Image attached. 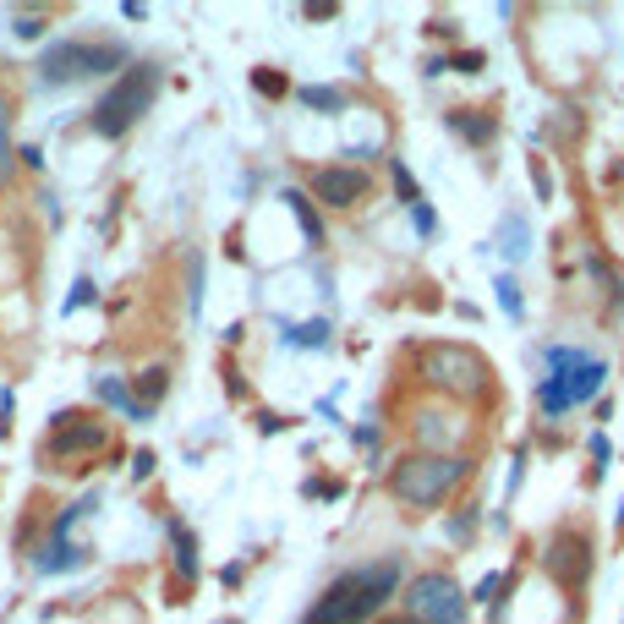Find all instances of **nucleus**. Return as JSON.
Wrapping results in <instances>:
<instances>
[{"label":"nucleus","mask_w":624,"mask_h":624,"mask_svg":"<svg viewBox=\"0 0 624 624\" xmlns=\"http://www.w3.org/2000/svg\"><path fill=\"white\" fill-rule=\"evenodd\" d=\"M400 559H373V564H356V570L334 575L323 586V597L302 614V624H367L384 614V603L400 592Z\"/></svg>","instance_id":"obj_1"},{"label":"nucleus","mask_w":624,"mask_h":624,"mask_svg":"<svg viewBox=\"0 0 624 624\" xmlns=\"http://www.w3.org/2000/svg\"><path fill=\"white\" fill-rule=\"evenodd\" d=\"M477 471L471 455H438V449H416V455H400L389 466V493L411 510H438L460 482Z\"/></svg>","instance_id":"obj_2"},{"label":"nucleus","mask_w":624,"mask_h":624,"mask_svg":"<svg viewBox=\"0 0 624 624\" xmlns=\"http://www.w3.org/2000/svg\"><path fill=\"white\" fill-rule=\"evenodd\" d=\"M416 373H422L427 389H438V395L449 400H488L493 395V367L482 351H471V345H455V340H438V345H422V356H416Z\"/></svg>","instance_id":"obj_3"},{"label":"nucleus","mask_w":624,"mask_h":624,"mask_svg":"<svg viewBox=\"0 0 624 624\" xmlns=\"http://www.w3.org/2000/svg\"><path fill=\"white\" fill-rule=\"evenodd\" d=\"M603 384H608V362L575 351V345H553L548 378L537 384V406H542V416H564L570 406H581V400H597Z\"/></svg>","instance_id":"obj_4"},{"label":"nucleus","mask_w":624,"mask_h":624,"mask_svg":"<svg viewBox=\"0 0 624 624\" xmlns=\"http://www.w3.org/2000/svg\"><path fill=\"white\" fill-rule=\"evenodd\" d=\"M154 94H159V66H148V61L126 66V72L115 77V83L99 94V104H94V132L99 137H126L148 115Z\"/></svg>","instance_id":"obj_5"},{"label":"nucleus","mask_w":624,"mask_h":624,"mask_svg":"<svg viewBox=\"0 0 624 624\" xmlns=\"http://www.w3.org/2000/svg\"><path fill=\"white\" fill-rule=\"evenodd\" d=\"M542 570H548V581L559 586V592L581 597L586 581H592L597 570V542L586 526H559L548 537V548H542Z\"/></svg>","instance_id":"obj_6"},{"label":"nucleus","mask_w":624,"mask_h":624,"mask_svg":"<svg viewBox=\"0 0 624 624\" xmlns=\"http://www.w3.org/2000/svg\"><path fill=\"white\" fill-rule=\"evenodd\" d=\"M126 61L121 44H88V39H61L39 55L44 83H83V77H104Z\"/></svg>","instance_id":"obj_7"},{"label":"nucleus","mask_w":624,"mask_h":624,"mask_svg":"<svg viewBox=\"0 0 624 624\" xmlns=\"http://www.w3.org/2000/svg\"><path fill=\"white\" fill-rule=\"evenodd\" d=\"M466 603L471 597L460 592V581L444 575V570H427L406 586V614L416 624H466Z\"/></svg>","instance_id":"obj_8"},{"label":"nucleus","mask_w":624,"mask_h":624,"mask_svg":"<svg viewBox=\"0 0 624 624\" xmlns=\"http://www.w3.org/2000/svg\"><path fill=\"white\" fill-rule=\"evenodd\" d=\"M104 444H110V427H104L99 416L66 411V416H55V427H50L55 455H88V449H104Z\"/></svg>","instance_id":"obj_9"},{"label":"nucleus","mask_w":624,"mask_h":624,"mask_svg":"<svg viewBox=\"0 0 624 624\" xmlns=\"http://www.w3.org/2000/svg\"><path fill=\"white\" fill-rule=\"evenodd\" d=\"M312 198L329 203V208H356L367 198V170H351V165L312 170Z\"/></svg>","instance_id":"obj_10"},{"label":"nucleus","mask_w":624,"mask_h":624,"mask_svg":"<svg viewBox=\"0 0 624 624\" xmlns=\"http://www.w3.org/2000/svg\"><path fill=\"white\" fill-rule=\"evenodd\" d=\"M449 132L477 143V148H488L493 137H499V121H493L488 110H449Z\"/></svg>","instance_id":"obj_11"},{"label":"nucleus","mask_w":624,"mask_h":624,"mask_svg":"<svg viewBox=\"0 0 624 624\" xmlns=\"http://www.w3.org/2000/svg\"><path fill=\"white\" fill-rule=\"evenodd\" d=\"M170 553L181 575H198V537L187 531V520H170Z\"/></svg>","instance_id":"obj_12"},{"label":"nucleus","mask_w":624,"mask_h":624,"mask_svg":"<svg viewBox=\"0 0 624 624\" xmlns=\"http://www.w3.org/2000/svg\"><path fill=\"white\" fill-rule=\"evenodd\" d=\"M165 389H170V367H148V373H137V389H132V400L143 411H154L159 400H165Z\"/></svg>","instance_id":"obj_13"},{"label":"nucleus","mask_w":624,"mask_h":624,"mask_svg":"<svg viewBox=\"0 0 624 624\" xmlns=\"http://www.w3.org/2000/svg\"><path fill=\"white\" fill-rule=\"evenodd\" d=\"M285 203H291V214H296V225H302V236L312 241V247H323V219H318V208H312L307 192H285Z\"/></svg>","instance_id":"obj_14"},{"label":"nucleus","mask_w":624,"mask_h":624,"mask_svg":"<svg viewBox=\"0 0 624 624\" xmlns=\"http://www.w3.org/2000/svg\"><path fill=\"white\" fill-rule=\"evenodd\" d=\"M94 395L104 400V406H115V411H126V416H137V422H143V406H137V400H132V389H126L121 384V378H94Z\"/></svg>","instance_id":"obj_15"},{"label":"nucleus","mask_w":624,"mask_h":624,"mask_svg":"<svg viewBox=\"0 0 624 624\" xmlns=\"http://www.w3.org/2000/svg\"><path fill=\"white\" fill-rule=\"evenodd\" d=\"M72 564H83V548H72L66 537H55V542H44V548H39V570H44V575L72 570Z\"/></svg>","instance_id":"obj_16"},{"label":"nucleus","mask_w":624,"mask_h":624,"mask_svg":"<svg viewBox=\"0 0 624 624\" xmlns=\"http://www.w3.org/2000/svg\"><path fill=\"white\" fill-rule=\"evenodd\" d=\"M526 241H531V225H526L520 214H504V247H499V252H504V258H515V263H520V258L531 252Z\"/></svg>","instance_id":"obj_17"},{"label":"nucleus","mask_w":624,"mask_h":624,"mask_svg":"<svg viewBox=\"0 0 624 624\" xmlns=\"http://www.w3.org/2000/svg\"><path fill=\"white\" fill-rule=\"evenodd\" d=\"M296 99H302L307 110H323V115H340V110H345V94H340V88H318V83H312V88H296Z\"/></svg>","instance_id":"obj_18"},{"label":"nucleus","mask_w":624,"mask_h":624,"mask_svg":"<svg viewBox=\"0 0 624 624\" xmlns=\"http://www.w3.org/2000/svg\"><path fill=\"white\" fill-rule=\"evenodd\" d=\"M592 274H597V285L608 291V312H624V280H619L614 269H608L603 258H597V252H592Z\"/></svg>","instance_id":"obj_19"},{"label":"nucleus","mask_w":624,"mask_h":624,"mask_svg":"<svg viewBox=\"0 0 624 624\" xmlns=\"http://www.w3.org/2000/svg\"><path fill=\"white\" fill-rule=\"evenodd\" d=\"M252 88H258L263 99H285V88H291V83H285L274 66H258V72H252Z\"/></svg>","instance_id":"obj_20"},{"label":"nucleus","mask_w":624,"mask_h":624,"mask_svg":"<svg viewBox=\"0 0 624 624\" xmlns=\"http://www.w3.org/2000/svg\"><path fill=\"white\" fill-rule=\"evenodd\" d=\"M285 340H291V345H307V351H312V345H329V323L312 318V323H302V329H291Z\"/></svg>","instance_id":"obj_21"},{"label":"nucleus","mask_w":624,"mask_h":624,"mask_svg":"<svg viewBox=\"0 0 624 624\" xmlns=\"http://www.w3.org/2000/svg\"><path fill=\"white\" fill-rule=\"evenodd\" d=\"M493 291H499V307L510 312V318H520V312H526V296H520V285L510 280V274H499V285H493Z\"/></svg>","instance_id":"obj_22"},{"label":"nucleus","mask_w":624,"mask_h":624,"mask_svg":"<svg viewBox=\"0 0 624 624\" xmlns=\"http://www.w3.org/2000/svg\"><path fill=\"white\" fill-rule=\"evenodd\" d=\"M389 170H395V192H400V203H406V208H416V203H422V192H416L411 170L400 165V159H389Z\"/></svg>","instance_id":"obj_23"},{"label":"nucleus","mask_w":624,"mask_h":624,"mask_svg":"<svg viewBox=\"0 0 624 624\" xmlns=\"http://www.w3.org/2000/svg\"><path fill=\"white\" fill-rule=\"evenodd\" d=\"M11 33H17V39H39L44 17H39V11H17V17H11Z\"/></svg>","instance_id":"obj_24"},{"label":"nucleus","mask_w":624,"mask_h":624,"mask_svg":"<svg viewBox=\"0 0 624 624\" xmlns=\"http://www.w3.org/2000/svg\"><path fill=\"white\" fill-rule=\"evenodd\" d=\"M592 460H597V477H603L608 460H614V444H608V433H592Z\"/></svg>","instance_id":"obj_25"},{"label":"nucleus","mask_w":624,"mask_h":624,"mask_svg":"<svg viewBox=\"0 0 624 624\" xmlns=\"http://www.w3.org/2000/svg\"><path fill=\"white\" fill-rule=\"evenodd\" d=\"M499 581H504V575H482L477 592H471V603H499Z\"/></svg>","instance_id":"obj_26"},{"label":"nucleus","mask_w":624,"mask_h":624,"mask_svg":"<svg viewBox=\"0 0 624 624\" xmlns=\"http://www.w3.org/2000/svg\"><path fill=\"white\" fill-rule=\"evenodd\" d=\"M531 181H537V198H553V176H548V159H531Z\"/></svg>","instance_id":"obj_27"},{"label":"nucleus","mask_w":624,"mask_h":624,"mask_svg":"<svg viewBox=\"0 0 624 624\" xmlns=\"http://www.w3.org/2000/svg\"><path fill=\"white\" fill-rule=\"evenodd\" d=\"M455 66H460L466 77H477L482 66H488V55H482V50H460V55H455Z\"/></svg>","instance_id":"obj_28"},{"label":"nucleus","mask_w":624,"mask_h":624,"mask_svg":"<svg viewBox=\"0 0 624 624\" xmlns=\"http://www.w3.org/2000/svg\"><path fill=\"white\" fill-rule=\"evenodd\" d=\"M520 482H526V449H515V466H510V482H504V493H520Z\"/></svg>","instance_id":"obj_29"},{"label":"nucleus","mask_w":624,"mask_h":624,"mask_svg":"<svg viewBox=\"0 0 624 624\" xmlns=\"http://www.w3.org/2000/svg\"><path fill=\"white\" fill-rule=\"evenodd\" d=\"M411 219H416V230H422V236H433V230H438V214H433L427 203H416V208H411Z\"/></svg>","instance_id":"obj_30"},{"label":"nucleus","mask_w":624,"mask_h":624,"mask_svg":"<svg viewBox=\"0 0 624 624\" xmlns=\"http://www.w3.org/2000/svg\"><path fill=\"white\" fill-rule=\"evenodd\" d=\"M83 302H94V280H77V291H72V302H66V312H77Z\"/></svg>","instance_id":"obj_31"},{"label":"nucleus","mask_w":624,"mask_h":624,"mask_svg":"<svg viewBox=\"0 0 624 624\" xmlns=\"http://www.w3.org/2000/svg\"><path fill=\"white\" fill-rule=\"evenodd\" d=\"M427 33H433V39H455L460 28H455V22H444V17H438V22H427Z\"/></svg>","instance_id":"obj_32"},{"label":"nucleus","mask_w":624,"mask_h":624,"mask_svg":"<svg viewBox=\"0 0 624 624\" xmlns=\"http://www.w3.org/2000/svg\"><path fill=\"white\" fill-rule=\"evenodd\" d=\"M148 471H154V449H143V455L132 460V477H148Z\"/></svg>","instance_id":"obj_33"},{"label":"nucleus","mask_w":624,"mask_h":624,"mask_svg":"<svg viewBox=\"0 0 624 624\" xmlns=\"http://www.w3.org/2000/svg\"><path fill=\"white\" fill-rule=\"evenodd\" d=\"M6 132H11V104L0 99V154H6Z\"/></svg>","instance_id":"obj_34"},{"label":"nucleus","mask_w":624,"mask_h":624,"mask_svg":"<svg viewBox=\"0 0 624 624\" xmlns=\"http://www.w3.org/2000/svg\"><path fill=\"white\" fill-rule=\"evenodd\" d=\"M384 624H416V619H411V614H406V619H384Z\"/></svg>","instance_id":"obj_35"},{"label":"nucleus","mask_w":624,"mask_h":624,"mask_svg":"<svg viewBox=\"0 0 624 624\" xmlns=\"http://www.w3.org/2000/svg\"><path fill=\"white\" fill-rule=\"evenodd\" d=\"M219 624H241V619H219Z\"/></svg>","instance_id":"obj_36"}]
</instances>
